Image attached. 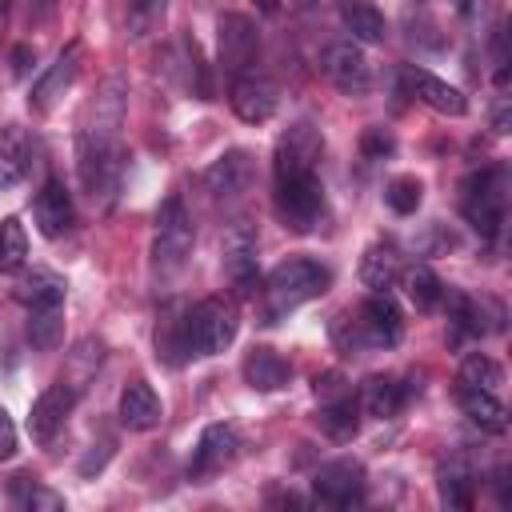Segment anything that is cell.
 Segmentation results:
<instances>
[{
    "mask_svg": "<svg viewBox=\"0 0 512 512\" xmlns=\"http://www.w3.org/2000/svg\"><path fill=\"white\" fill-rule=\"evenodd\" d=\"M404 84H408V92H412L420 104H428V108L440 112V116H464V112H468V96H464L456 84H448V80H440L436 72H428V68L408 64V68H404Z\"/></svg>",
    "mask_w": 512,
    "mask_h": 512,
    "instance_id": "cell-17",
    "label": "cell"
},
{
    "mask_svg": "<svg viewBox=\"0 0 512 512\" xmlns=\"http://www.w3.org/2000/svg\"><path fill=\"white\" fill-rule=\"evenodd\" d=\"M228 100H232V112L244 120V124H264L272 120L280 96H276V84L256 76V72H244V76H232V88H228Z\"/></svg>",
    "mask_w": 512,
    "mask_h": 512,
    "instance_id": "cell-16",
    "label": "cell"
},
{
    "mask_svg": "<svg viewBox=\"0 0 512 512\" xmlns=\"http://www.w3.org/2000/svg\"><path fill=\"white\" fill-rule=\"evenodd\" d=\"M316 424L328 440L336 444H348L356 432H360V400L348 392V396H336V400H320V412H316Z\"/></svg>",
    "mask_w": 512,
    "mask_h": 512,
    "instance_id": "cell-27",
    "label": "cell"
},
{
    "mask_svg": "<svg viewBox=\"0 0 512 512\" xmlns=\"http://www.w3.org/2000/svg\"><path fill=\"white\" fill-rule=\"evenodd\" d=\"M32 220H36L44 240H60V236L72 232L76 208H72V196H68L64 180H44V188L32 200Z\"/></svg>",
    "mask_w": 512,
    "mask_h": 512,
    "instance_id": "cell-18",
    "label": "cell"
},
{
    "mask_svg": "<svg viewBox=\"0 0 512 512\" xmlns=\"http://www.w3.org/2000/svg\"><path fill=\"white\" fill-rule=\"evenodd\" d=\"M392 148H396V140H392L384 128H368V132H364V156H368V160H384Z\"/></svg>",
    "mask_w": 512,
    "mask_h": 512,
    "instance_id": "cell-41",
    "label": "cell"
},
{
    "mask_svg": "<svg viewBox=\"0 0 512 512\" xmlns=\"http://www.w3.org/2000/svg\"><path fill=\"white\" fill-rule=\"evenodd\" d=\"M72 408H76V388H72L68 380L48 384V388L32 400V408H28V436H32L36 444H48V440L64 428V420L72 416Z\"/></svg>",
    "mask_w": 512,
    "mask_h": 512,
    "instance_id": "cell-14",
    "label": "cell"
},
{
    "mask_svg": "<svg viewBox=\"0 0 512 512\" xmlns=\"http://www.w3.org/2000/svg\"><path fill=\"white\" fill-rule=\"evenodd\" d=\"M320 68H324V76H328L344 96H368V92H372V68H368V56H364L352 40L328 44L324 56H320Z\"/></svg>",
    "mask_w": 512,
    "mask_h": 512,
    "instance_id": "cell-12",
    "label": "cell"
},
{
    "mask_svg": "<svg viewBox=\"0 0 512 512\" xmlns=\"http://www.w3.org/2000/svg\"><path fill=\"white\" fill-rule=\"evenodd\" d=\"M0 20H4V0H0Z\"/></svg>",
    "mask_w": 512,
    "mask_h": 512,
    "instance_id": "cell-49",
    "label": "cell"
},
{
    "mask_svg": "<svg viewBox=\"0 0 512 512\" xmlns=\"http://www.w3.org/2000/svg\"><path fill=\"white\" fill-rule=\"evenodd\" d=\"M124 148L120 132H80V184L92 200L108 204L120 188Z\"/></svg>",
    "mask_w": 512,
    "mask_h": 512,
    "instance_id": "cell-2",
    "label": "cell"
},
{
    "mask_svg": "<svg viewBox=\"0 0 512 512\" xmlns=\"http://www.w3.org/2000/svg\"><path fill=\"white\" fill-rule=\"evenodd\" d=\"M100 360H104V340H96V336H84V340H80V344L68 352V364L76 368V372L68 376V384L80 392V388H84V380H88V376L100 368Z\"/></svg>",
    "mask_w": 512,
    "mask_h": 512,
    "instance_id": "cell-38",
    "label": "cell"
},
{
    "mask_svg": "<svg viewBox=\"0 0 512 512\" xmlns=\"http://www.w3.org/2000/svg\"><path fill=\"white\" fill-rule=\"evenodd\" d=\"M108 456H112V444H100V452L92 448V452L80 460V476H92V472H100V468L108 464Z\"/></svg>",
    "mask_w": 512,
    "mask_h": 512,
    "instance_id": "cell-43",
    "label": "cell"
},
{
    "mask_svg": "<svg viewBox=\"0 0 512 512\" xmlns=\"http://www.w3.org/2000/svg\"><path fill=\"white\" fill-rule=\"evenodd\" d=\"M272 204H276V216L288 232H312L324 216V184L316 172L284 176V180H276Z\"/></svg>",
    "mask_w": 512,
    "mask_h": 512,
    "instance_id": "cell-4",
    "label": "cell"
},
{
    "mask_svg": "<svg viewBox=\"0 0 512 512\" xmlns=\"http://www.w3.org/2000/svg\"><path fill=\"white\" fill-rule=\"evenodd\" d=\"M16 456V424L12 416L0 408V460H12Z\"/></svg>",
    "mask_w": 512,
    "mask_h": 512,
    "instance_id": "cell-42",
    "label": "cell"
},
{
    "mask_svg": "<svg viewBox=\"0 0 512 512\" xmlns=\"http://www.w3.org/2000/svg\"><path fill=\"white\" fill-rule=\"evenodd\" d=\"M36 4H44V0H36Z\"/></svg>",
    "mask_w": 512,
    "mask_h": 512,
    "instance_id": "cell-50",
    "label": "cell"
},
{
    "mask_svg": "<svg viewBox=\"0 0 512 512\" xmlns=\"http://www.w3.org/2000/svg\"><path fill=\"white\" fill-rule=\"evenodd\" d=\"M32 168V140L20 124L0 128V192H12Z\"/></svg>",
    "mask_w": 512,
    "mask_h": 512,
    "instance_id": "cell-23",
    "label": "cell"
},
{
    "mask_svg": "<svg viewBox=\"0 0 512 512\" xmlns=\"http://www.w3.org/2000/svg\"><path fill=\"white\" fill-rule=\"evenodd\" d=\"M356 328H360L368 348H396L404 336V320H400L396 300L388 292H368V300L356 308Z\"/></svg>",
    "mask_w": 512,
    "mask_h": 512,
    "instance_id": "cell-13",
    "label": "cell"
},
{
    "mask_svg": "<svg viewBox=\"0 0 512 512\" xmlns=\"http://www.w3.org/2000/svg\"><path fill=\"white\" fill-rule=\"evenodd\" d=\"M64 292H68L64 276H56L48 268H32L28 276L16 280V300L24 308H60L64 304Z\"/></svg>",
    "mask_w": 512,
    "mask_h": 512,
    "instance_id": "cell-29",
    "label": "cell"
},
{
    "mask_svg": "<svg viewBox=\"0 0 512 512\" xmlns=\"http://www.w3.org/2000/svg\"><path fill=\"white\" fill-rule=\"evenodd\" d=\"M256 8H260V12H264V16H272V12H276V8H280V0H256Z\"/></svg>",
    "mask_w": 512,
    "mask_h": 512,
    "instance_id": "cell-47",
    "label": "cell"
},
{
    "mask_svg": "<svg viewBox=\"0 0 512 512\" xmlns=\"http://www.w3.org/2000/svg\"><path fill=\"white\" fill-rule=\"evenodd\" d=\"M60 308H28V340H32L36 352L60 348V340H64V316H60Z\"/></svg>",
    "mask_w": 512,
    "mask_h": 512,
    "instance_id": "cell-34",
    "label": "cell"
},
{
    "mask_svg": "<svg viewBox=\"0 0 512 512\" xmlns=\"http://www.w3.org/2000/svg\"><path fill=\"white\" fill-rule=\"evenodd\" d=\"M296 4H300V8H312V4H316V0H296Z\"/></svg>",
    "mask_w": 512,
    "mask_h": 512,
    "instance_id": "cell-48",
    "label": "cell"
},
{
    "mask_svg": "<svg viewBox=\"0 0 512 512\" xmlns=\"http://www.w3.org/2000/svg\"><path fill=\"white\" fill-rule=\"evenodd\" d=\"M400 272H404V260H400L396 244L376 240V244L364 248V256H360V284L368 292H388L400 280Z\"/></svg>",
    "mask_w": 512,
    "mask_h": 512,
    "instance_id": "cell-24",
    "label": "cell"
},
{
    "mask_svg": "<svg viewBox=\"0 0 512 512\" xmlns=\"http://www.w3.org/2000/svg\"><path fill=\"white\" fill-rule=\"evenodd\" d=\"M8 500L16 508H24V512H56V508H64V496L52 492V488H44L32 472H16L8 480Z\"/></svg>",
    "mask_w": 512,
    "mask_h": 512,
    "instance_id": "cell-32",
    "label": "cell"
},
{
    "mask_svg": "<svg viewBox=\"0 0 512 512\" xmlns=\"http://www.w3.org/2000/svg\"><path fill=\"white\" fill-rule=\"evenodd\" d=\"M24 260H28V232L20 216H4L0 220V272H20Z\"/></svg>",
    "mask_w": 512,
    "mask_h": 512,
    "instance_id": "cell-36",
    "label": "cell"
},
{
    "mask_svg": "<svg viewBox=\"0 0 512 512\" xmlns=\"http://www.w3.org/2000/svg\"><path fill=\"white\" fill-rule=\"evenodd\" d=\"M460 412H464L480 432H492V436H504V432H508V408L496 400V392L460 388Z\"/></svg>",
    "mask_w": 512,
    "mask_h": 512,
    "instance_id": "cell-28",
    "label": "cell"
},
{
    "mask_svg": "<svg viewBox=\"0 0 512 512\" xmlns=\"http://www.w3.org/2000/svg\"><path fill=\"white\" fill-rule=\"evenodd\" d=\"M224 272L236 296H256L260 292V268H256V228L252 224H232L224 232Z\"/></svg>",
    "mask_w": 512,
    "mask_h": 512,
    "instance_id": "cell-11",
    "label": "cell"
},
{
    "mask_svg": "<svg viewBox=\"0 0 512 512\" xmlns=\"http://www.w3.org/2000/svg\"><path fill=\"white\" fill-rule=\"evenodd\" d=\"M160 416H164V408H160V396H156V388L148 380L124 384V392H120V424L128 432H152L160 424Z\"/></svg>",
    "mask_w": 512,
    "mask_h": 512,
    "instance_id": "cell-22",
    "label": "cell"
},
{
    "mask_svg": "<svg viewBox=\"0 0 512 512\" xmlns=\"http://www.w3.org/2000/svg\"><path fill=\"white\" fill-rule=\"evenodd\" d=\"M400 276H404V296L412 300L416 312H432V308L440 304L444 284H440V276H436L428 264H412V268L400 272Z\"/></svg>",
    "mask_w": 512,
    "mask_h": 512,
    "instance_id": "cell-33",
    "label": "cell"
},
{
    "mask_svg": "<svg viewBox=\"0 0 512 512\" xmlns=\"http://www.w3.org/2000/svg\"><path fill=\"white\" fill-rule=\"evenodd\" d=\"M252 156L244 152V148H232V152H224V156H216L212 164H208V172H204V188L216 196V200H236V196H244L248 188H252Z\"/></svg>",
    "mask_w": 512,
    "mask_h": 512,
    "instance_id": "cell-20",
    "label": "cell"
},
{
    "mask_svg": "<svg viewBox=\"0 0 512 512\" xmlns=\"http://www.w3.org/2000/svg\"><path fill=\"white\" fill-rule=\"evenodd\" d=\"M164 8H168V0H132V16H128L132 36H148L164 20Z\"/></svg>",
    "mask_w": 512,
    "mask_h": 512,
    "instance_id": "cell-39",
    "label": "cell"
},
{
    "mask_svg": "<svg viewBox=\"0 0 512 512\" xmlns=\"http://www.w3.org/2000/svg\"><path fill=\"white\" fill-rule=\"evenodd\" d=\"M408 396H412V388L400 384L396 376H368L364 388H360V408L376 420H392V416H400Z\"/></svg>",
    "mask_w": 512,
    "mask_h": 512,
    "instance_id": "cell-26",
    "label": "cell"
},
{
    "mask_svg": "<svg viewBox=\"0 0 512 512\" xmlns=\"http://www.w3.org/2000/svg\"><path fill=\"white\" fill-rule=\"evenodd\" d=\"M236 452H240V432L232 424H208L200 432V444H196L192 460H188V476L192 480H204V476L228 468L236 460Z\"/></svg>",
    "mask_w": 512,
    "mask_h": 512,
    "instance_id": "cell-15",
    "label": "cell"
},
{
    "mask_svg": "<svg viewBox=\"0 0 512 512\" xmlns=\"http://www.w3.org/2000/svg\"><path fill=\"white\" fill-rule=\"evenodd\" d=\"M364 488H368L364 464L352 460V456L328 460V464H320L316 476H312L316 500H324V504H332V508H356V504H364Z\"/></svg>",
    "mask_w": 512,
    "mask_h": 512,
    "instance_id": "cell-7",
    "label": "cell"
},
{
    "mask_svg": "<svg viewBox=\"0 0 512 512\" xmlns=\"http://www.w3.org/2000/svg\"><path fill=\"white\" fill-rule=\"evenodd\" d=\"M504 384V368L484 356V352H468L460 360V388H484V392H496Z\"/></svg>",
    "mask_w": 512,
    "mask_h": 512,
    "instance_id": "cell-35",
    "label": "cell"
},
{
    "mask_svg": "<svg viewBox=\"0 0 512 512\" xmlns=\"http://www.w3.org/2000/svg\"><path fill=\"white\" fill-rule=\"evenodd\" d=\"M192 244H196L192 216H188L184 200L172 192V196H164L160 208H156V236H152V260H156V268H164V272L180 268V264L188 260Z\"/></svg>",
    "mask_w": 512,
    "mask_h": 512,
    "instance_id": "cell-6",
    "label": "cell"
},
{
    "mask_svg": "<svg viewBox=\"0 0 512 512\" xmlns=\"http://www.w3.org/2000/svg\"><path fill=\"white\" fill-rule=\"evenodd\" d=\"M504 192H508V172L500 164H492L484 172H472L464 180L460 208H464V220L484 240H496L500 236V224H504Z\"/></svg>",
    "mask_w": 512,
    "mask_h": 512,
    "instance_id": "cell-3",
    "label": "cell"
},
{
    "mask_svg": "<svg viewBox=\"0 0 512 512\" xmlns=\"http://www.w3.org/2000/svg\"><path fill=\"white\" fill-rule=\"evenodd\" d=\"M240 372H244V384H248L252 392H276V388H284V384L292 380V364H288L280 352L264 348V344L244 356Z\"/></svg>",
    "mask_w": 512,
    "mask_h": 512,
    "instance_id": "cell-25",
    "label": "cell"
},
{
    "mask_svg": "<svg viewBox=\"0 0 512 512\" xmlns=\"http://www.w3.org/2000/svg\"><path fill=\"white\" fill-rule=\"evenodd\" d=\"M156 356L168 368H180L192 360V340H188V304H168L160 324H156Z\"/></svg>",
    "mask_w": 512,
    "mask_h": 512,
    "instance_id": "cell-21",
    "label": "cell"
},
{
    "mask_svg": "<svg viewBox=\"0 0 512 512\" xmlns=\"http://www.w3.org/2000/svg\"><path fill=\"white\" fill-rule=\"evenodd\" d=\"M492 128H496L500 136L508 132V100H500V104H496V112H492Z\"/></svg>",
    "mask_w": 512,
    "mask_h": 512,
    "instance_id": "cell-45",
    "label": "cell"
},
{
    "mask_svg": "<svg viewBox=\"0 0 512 512\" xmlns=\"http://www.w3.org/2000/svg\"><path fill=\"white\" fill-rule=\"evenodd\" d=\"M340 8V20L344 28L352 32V40H364V44H380L388 36V24H384V12L372 4V0H336Z\"/></svg>",
    "mask_w": 512,
    "mask_h": 512,
    "instance_id": "cell-30",
    "label": "cell"
},
{
    "mask_svg": "<svg viewBox=\"0 0 512 512\" xmlns=\"http://www.w3.org/2000/svg\"><path fill=\"white\" fill-rule=\"evenodd\" d=\"M420 200H424V184H420L416 176H392V180L384 184V204H388L396 216H412V212L420 208Z\"/></svg>",
    "mask_w": 512,
    "mask_h": 512,
    "instance_id": "cell-37",
    "label": "cell"
},
{
    "mask_svg": "<svg viewBox=\"0 0 512 512\" xmlns=\"http://www.w3.org/2000/svg\"><path fill=\"white\" fill-rule=\"evenodd\" d=\"M312 392H316V400H336V396H348L352 388H348V380L340 372H324V376H316Z\"/></svg>",
    "mask_w": 512,
    "mask_h": 512,
    "instance_id": "cell-40",
    "label": "cell"
},
{
    "mask_svg": "<svg viewBox=\"0 0 512 512\" xmlns=\"http://www.w3.org/2000/svg\"><path fill=\"white\" fill-rule=\"evenodd\" d=\"M216 48H220V64L228 76H244L256 56H260V36H256V24L240 12H224L216 20Z\"/></svg>",
    "mask_w": 512,
    "mask_h": 512,
    "instance_id": "cell-9",
    "label": "cell"
},
{
    "mask_svg": "<svg viewBox=\"0 0 512 512\" xmlns=\"http://www.w3.org/2000/svg\"><path fill=\"white\" fill-rule=\"evenodd\" d=\"M320 152H324V136H320V128H316L312 120H296V124L276 140V156H272V172H276V180L316 172Z\"/></svg>",
    "mask_w": 512,
    "mask_h": 512,
    "instance_id": "cell-8",
    "label": "cell"
},
{
    "mask_svg": "<svg viewBox=\"0 0 512 512\" xmlns=\"http://www.w3.org/2000/svg\"><path fill=\"white\" fill-rule=\"evenodd\" d=\"M440 300H448V320L460 332H468V336H488V332H500L504 328V312L492 300H476V296L456 292V288H444Z\"/></svg>",
    "mask_w": 512,
    "mask_h": 512,
    "instance_id": "cell-19",
    "label": "cell"
},
{
    "mask_svg": "<svg viewBox=\"0 0 512 512\" xmlns=\"http://www.w3.org/2000/svg\"><path fill=\"white\" fill-rule=\"evenodd\" d=\"M328 284H332L328 264L308 260V256H288V260H280V264L268 272V280H264V324H276L284 312H292V308H300V304L324 296Z\"/></svg>",
    "mask_w": 512,
    "mask_h": 512,
    "instance_id": "cell-1",
    "label": "cell"
},
{
    "mask_svg": "<svg viewBox=\"0 0 512 512\" xmlns=\"http://www.w3.org/2000/svg\"><path fill=\"white\" fill-rule=\"evenodd\" d=\"M28 60H32V48H28V44L12 48V72H16V76H24V72H28Z\"/></svg>",
    "mask_w": 512,
    "mask_h": 512,
    "instance_id": "cell-44",
    "label": "cell"
},
{
    "mask_svg": "<svg viewBox=\"0 0 512 512\" xmlns=\"http://www.w3.org/2000/svg\"><path fill=\"white\" fill-rule=\"evenodd\" d=\"M240 332V316L236 304L224 296H208L196 308H188V340H192V356H220Z\"/></svg>",
    "mask_w": 512,
    "mask_h": 512,
    "instance_id": "cell-5",
    "label": "cell"
},
{
    "mask_svg": "<svg viewBox=\"0 0 512 512\" xmlns=\"http://www.w3.org/2000/svg\"><path fill=\"white\" fill-rule=\"evenodd\" d=\"M436 488H440V504L448 508H472L476 496V476L464 460H448L436 468Z\"/></svg>",
    "mask_w": 512,
    "mask_h": 512,
    "instance_id": "cell-31",
    "label": "cell"
},
{
    "mask_svg": "<svg viewBox=\"0 0 512 512\" xmlns=\"http://www.w3.org/2000/svg\"><path fill=\"white\" fill-rule=\"evenodd\" d=\"M492 488H496V500H500V504L508 508V472H504V468H500V472L492 476Z\"/></svg>",
    "mask_w": 512,
    "mask_h": 512,
    "instance_id": "cell-46",
    "label": "cell"
},
{
    "mask_svg": "<svg viewBox=\"0 0 512 512\" xmlns=\"http://www.w3.org/2000/svg\"><path fill=\"white\" fill-rule=\"evenodd\" d=\"M80 60H84L80 40H68V44L60 48V56L40 72V80H36L32 92H28V108H32L36 116H48V112L60 104V96L76 84V76H80Z\"/></svg>",
    "mask_w": 512,
    "mask_h": 512,
    "instance_id": "cell-10",
    "label": "cell"
}]
</instances>
